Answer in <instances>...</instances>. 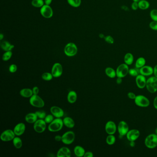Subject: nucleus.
Returning <instances> with one entry per match:
<instances>
[{
	"mask_svg": "<svg viewBox=\"0 0 157 157\" xmlns=\"http://www.w3.org/2000/svg\"><path fill=\"white\" fill-rule=\"evenodd\" d=\"M139 72L140 74L144 76H150L154 74V68L151 66L145 65L139 69Z\"/></svg>",
	"mask_w": 157,
	"mask_h": 157,
	"instance_id": "nucleus-17",
	"label": "nucleus"
},
{
	"mask_svg": "<svg viewBox=\"0 0 157 157\" xmlns=\"http://www.w3.org/2000/svg\"><path fill=\"white\" fill-rule=\"evenodd\" d=\"M148 91L154 94L157 91V78L154 76L149 77L147 80L146 86Z\"/></svg>",
	"mask_w": 157,
	"mask_h": 157,
	"instance_id": "nucleus-3",
	"label": "nucleus"
},
{
	"mask_svg": "<svg viewBox=\"0 0 157 157\" xmlns=\"http://www.w3.org/2000/svg\"><path fill=\"white\" fill-rule=\"evenodd\" d=\"M129 66L126 64L122 63L118 66L116 69L117 77L124 78L129 74Z\"/></svg>",
	"mask_w": 157,
	"mask_h": 157,
	"instance_id": "nucleus-7",
	"label": "nucleus"
},
{
	"mask_svg": "<svg viewBox=\"0 0 157 157\" xmlns=\"http://www.w3.org/2000/svg\"><path fill=\"white\" fill-rule=\"evenodd\" d=\"M53 0H44V3L46 5H50Z\"/></svg>",
	"mask_w": 157,
	"mask_h": 157,
	"instance_id": "nucleus-52",
	"label": "nucleus"
},
{
	"mask_svg": "<svg viewBox=\"0 0 157 157\" xmlns=\"http://www.w3.org/2000/svg\"><path fill=\"white\" fill-rule=\"evenodd\" d=\"M0 45L2 49L5 51H11L14 47V45H12L10 43L6 41L1 42Z\"/></svg>",
	"mask_w": 157,
	"mask_h": 157,
	"instance_id": "nucleus-22",
	"label": "nucleus"
},
{
	"mask_svg": "<svg viewBox=\"0 0 157 157\" xmlns=\"http://www.w3.org/2000/svg\"><path fill=\"white\" fill-rule=\"evenodd\" d=\"M64 125L68 128L72 129L75 126V122L73 119L70 117H65L63 119Z\"/></svg>",
	"mask_w": 157,
	"mask_h": 157,
	"instance_id": "nucleus-23",
	"label": "nucleus"
},
{
	"mask_svg": "<svg viewBox=\"0 0 157 157\" xmlns=\"http://www.w3.org/2000/svg\"><path fill=\"white\" fill-rule=\"evenodd\" d=\"M99 37L100 38H104V37H104V35L102 34H100L99 35Z\"/></svg>",
	"mask_w": 157,
	"mask_h": 157,
	"instance_id": "nucleus-55",
	"label": "nucleus"
},
{
	"mask_svg": "<svg viewBox=\"0 0 157 157\" xmlns=\"http://www.w3.org/2000/svg\"><path fill=\"white\" fill-rule=\"evenodd\" d=\"M3 37L4 36L3 35V34H0V40H2L3 38Z\"/></svg>",
	"mask_w": 157,
	"mask_h": 157,
	"instance_id": "nucleus-54",
	"label": "nucleus"
},
{
	"mask_svg": "<svg viewBox=\"0 0 157 157\" xmlns=\"http://www.w3.org/2000/svg\"><path fill=\"white\" fill-rule=\"evenodd\" d=\"M15 134L14 131L11 129H7L1 133L0 138L3 141H9L14 138Z\"/></svg>",
	"mask_w": 157,
	"mask_h": 157,
	"instance_id": "nucleus-11",
	"label": "nucleus"
},
{
	"mask_svg": "<svg viewBox=\"0 0 157 157\" xmlns=\"http://www.w3.org/2000/svg\"><path fill=\"white\" fill-rule=\"evenodd\" d=\"M17 70V66L15 64H12L9 67V71L10 72L14 73L16 72Z\"/></svg>",
	"mask_w": 157,
	"mask_h": 157,
	"instance_id": "nucleus-43",
	"label": "nucleus"
},
{
	"mask_svg": "<svg viewBox=\"0 0 157 157\" xmlns=\"http://www.w3.org/2000/svg\"><path fill=\"white\" fill-rule=\"evenodd\" d=\"M44 1L43 0H32L31 4L36 7H42L44 5Z\"/></svg>",
	"mask_w": 157,
	"mask_h": 157,
	"instance_id": "nucleus-33",
	"label": "nucleus"
},
{
	"mask_svg": "<svg viewBox=\"0 0 157 157\" xmlns=\"http://www.w3.org/2000/svg\"><path fill=\"white\" fill-rule=\"evenodd\" d=\"M154 76L157 78V65L155 66L154 68Z\"/></svg>",
	"mask_w": 157,
	"mask_h": 157,
	"instance_id": "nucleus-51",
	"label": "nucleus"
},
{
	"mask_svg": "<svg viewBox=\"0 0 157 157\" xmlns=\"http://www.w3.org/2000/svg\"><path fill=\"white\" fill-rule=\"evenodd\" d=\"M53 76L52 73L49 72H44L42 75V78L44 81H49L53 78Z\"/></svg>",
	"mask_w": 157,
	"mask_h": 157,
	"instance_id": "nucleus-35",
	"label": "nucleus"
},
{
	"mask_svg": "<svg viewBox=\"0 0 157 157\" xmlns=\"http://www.w3.org/2000/svg\"><path fill=\"white\" fill-rule=\"evenodd\" d=\"M77 51V47L74 43H68L64 48V53L68 57H73L76 55Z\"/></svg>",
	"mask_w": 157,
	"mask_h": 157,
	"instance_id": "nucleus-6",
	"label": "nucleus"
},
{
	"mask_svg": "<svg viewBox=\"0 0 157 157\" xmlns=\"http://www.w3.org/2000/svg\"><path fill=\"white\" fill-rule=\"evenodd\" d=\"M37 118L38 117L35 112L28 113L25 117V120L29 124H34L37 121Z\"/></svg>",
	"mask_w": 157,
	"mask_h": 157,
	"instance_id": "nucleus-21",
	"label": "nucleus"
},
{
	"mask_svg": "<svg viewBox=\"0 0 157 157\" xmlns=\"http://www.w3.org/2000/svg\"><path fill=\"white\" fill-rule=\"evenodd\" d=\"M50 112L56 118H61L64 115V112L62 109L58 106H52L50 108Z\"/></svg>",
	"mask_w": 157,
	"mask_h": 157,
	"instance_id": "nucleus-18",
	"label": "nucleus"
},
{
	"mask_svg": "<svg viewBox=\"0 0 157 157\" xmlns=\"http://www.w3.org/2000/svg\"><path fill=\"white\" fill-rule=\"evenodd\" d=\"M140 1H141V0H133V1H136V2L138 3Z\"/></svg>",
	"mask_w": 157,
	"mask_h": 157,
	"instance_id": "nucleus-56",
	"label": "nucleus"
},
{
	"mask_svg": "<svg viewBox=\"0 0 157 157\" xmlns=\"http://www.w3.org/2000/svg\"><path fill=\"white\" fill-rule=\"evenodd\" d=\"M12 55H13V53L12 51H6L5 53L3 54V57H2L3 60L4 61H8L12 57Z\"/></svg>",
	"mask_w": 157,
	"mask_h": 157,
	"instance_id": "nucleus-37",
	"label": "nucleus"
},
{
	"mask_svg": "<svg viewBox=\"0 0 157 157\" xmlns=\"http://www.w3.org/2000/svg\"><path fill=\"white\" fill-rule=\"evenodd\" d=\"M20 95L24 98H30L32 96L33 94L32 89L28 88H25L20 91Z\"/></svg>",
	"mask_w": 157,
	"mask_h": 157,
	"instance_id": "nucleus-27",
	"label": "nucleus"
},
{
	"mask_svg": "<svg viewBox=\"0 0 157 157\" xmlns=\"http://www.w3.org/2000/svg\"><path fill=\"white\" fill-rule=\"evenodd\" d=\"M64 125L63 121L61 118H56L49 124L48 129L49 131L56 132L61 131Z\"/></svg>",
	"mask_w": 157,
	"mask_h": 157,
	"instance_id": "nucleus-1",
	"label": "nucleus"
},
{
	"mask_svg": "<svg viewBox=\"0 0 157 157\" xmlns=\"http://www.w3.org/2000/svg\"><path fill=\"white\" fill-rule=\"evenodd\" d=\"M71 152L67 147H62L58 150L57 153V157H70Z\"/></svg>",
	"mask_w": 157,
	"mask_h": 157,
	"instance_id": "nucleus-20",
	"label": "nucleus"
},
{
	"mask_svg": "<svg viewBox=\"0 0 157 157\" xmlns=\"http://www.w3.org/2000/svg\"><path fill=\"white\" fill-rule=\"evenodd\" d=\"M38 118L44 119L46 116V113L43 111H38L35 112Z\"/></svg>",
	"mask_w": 157,
	"mask_h": 157,
	"instance_id": "nucleus-39",
	"label": "nucleus"
},
{
	"mask_svg": "<svg viewBox=\"0 0 157 157\" xmlns=\"http://www.w3.org/2000/svg\"><path fill=\"white\" fill-rule=\"evenodd\" d=\"M75 139L74 132L68 131L62 135L61 141L66 145H70L73 142Z\"/></svg>",
	"mask_w": 157,
	"mask_h": 157,
	"instance_id": "nucleus-8",
	"label": "nucleus"
},
{
	"mask_svg": "<svg viewBox=\"0 0 157 157\" xmlns=\"http://www.w3.org/2000/svg\"><path fill=\"white\" fill-rule=\"evenodd\" d=\"M149 27L152 30L157 31V21H152L149 24Z\"/></svg>",
	"mask_w": 157,
	"mask_h": 157,
	"instance_id": "nucleus-41",
	"label": "nucleus"
},
{
	"mask_svg": "<svg viewBox=\"0 0 157 157\" xmlns=\"http://www.w3.org/2000/svg\"><path fill=\"white\" fill-rule=\"evenodd\" d=\"M74 152L75 155L78 157H84L86 152L85 149L80 145H76L74 148Z\"/></svg>",
	"mask_w": 157,
	"mask_h": 157,
	"instance_id": "nucleus-24",
	"label": "nucleus"
},
{
	"mask_svg": "<svg viewBox=\"0 0 157 157\" xmlns=\"http://www.w3.org/2000/svg\"><path fill=\"white\" fill-rule=\"evenodd\" d=\"M54 139L56 141H62V136L60 135H57L55 136Z\"/></svg>",
	"mask_w": 157,
	"mask_h": 157,
	"instance_id": "nucleus-48",
	"label": "nucleus"
},
{
	"mask_svg": "<svg viewBox=\"0 0 157 157\" xmlns=\"http://www.w3.org/2000/svg\"><path fill=\"white\" fill-rule=\"evenodd\" d=\"M140 132L138 129H132L129 130L126 134L127 140L129 141H135L140 137Z\"/></svg>",
	"mask_w": 157,
	"mask_h": 157,
	"instance_id": "nucleus-14",
	"label": "nucleus"
},
{
	"mask_svg": "<svg viewBox=\"0 0 157 157\" xmlns=\"http://www.w3.org/2000/svg\"><path fill=\"white\" fill-rule=\"evenodd\" d=\"M150 16L152 21H157V9L152 10L150 11Z\"/></svg>",
	"mask_w": 157,
	"mask_h": 157,
	"instance_id": "nucleus-38",
	"label": "nucleus"
},
{
	"mask_svg": "<svg viewBox=\"0 0 157 157\" xmlns=\"http://www.w3.org/2000/svg\"><path fill=\"white\" fill-rule=\"evenodd\" d=\"M129 75H131V76H133V77H136L139 74H140L139 72V69L137 68H131L129 69Z\"/></svg>",
	"mask_w": 157,
	"mask_h": 157,
	"instance_id": "nucleus-36",
	"label": "nucleus"
},
{
	"mask_svg": "<svg viewBox=\"0 0 157 157\" xmlns=\"http://www.w3.org/2000/svg\"><path fill=\"white\" fill-rule=\"evenodd\" d=\"M117 131L116 124L112 121H109L105 125V131L108 135H114Z\"/></svg>",
	"mask_w": 157,
	"mask_h": 157,
	"instance_id": "nucleus-15",
	"label": "nucleus"
},
{
	"mask_svg": "<svg viewBox=\"0 0 157 157\" xmlns=\"http://www.w3.org/2000/svg\"><path fill=\"white\" fill-rule=\"evenodd\" d=\"M129 144L131 147H134L135 145V141H130Z\"/></svg>",
	"mask_w": 157,
	"mask_h": 157,
	"instance_id": "nucleus-53",
	"label": "nucleus"
},
{
	"mask_svg": "<svg viewBox=\"0 0 157 157\" xmlns=\"http://www.w3.org/2000/svg\"><path fill=\"white\" fill-rule=\"evenodd\" d=\"M70 5L73 7H79L81 4V0H67Z\"/></svg>",
	"mask_w": 157,
	"mask_h": 157,
	"instance_id": "nucleus-34",
	"label": "nucleus"
},
{
	"mask_svg": "<svg viewBox=\"0 0 157 157\" xmlns=\"http://www.w3.org/2000/svg\"><path fill=\"white\" fill-rule=\"evenodd\" d=\"M33 94V95H37L39 92V88L37 86H35L32 89Z\"/></svg>",
	"mask_w": 157,
	"mask_h": 157,
	"instance_id": "nucleus-46",
	"label": "nucleus"
},
{
	"mask_svg": "<svg viewBox=\"0 0 157 157\" xmlns=\"http://www.w3.org/2000/svg\"><path fill=\"white\" fill-rule=\"evenodd\" d=\"M147 79L145 76L139 74L135 77V83L138 88L140 89H143L146 86Z\"/></svg>",
	"mask_w": 157,
	"mask_h": 157,
	"instance_id": "nucleus-16",
	"label": "nucleus"
},
{
	"mask_svg": "<svg viewBox=\"0 0 157 157\" xmlns=\"http://www.w3.org/2000/svg\"><path fill=\"white\" fill-rule=\"evenodd\" d=\"M146 63V60L144 57H140L136 60L135 63V68L138 69L145 66Z\"/></svg>",
	"mask_w": 157,
	"mask_h": 157,
	"instance_id": "nucleus-30",
	"label": "nucleus"
},
{
	"mask_svg": "<svg viewBox=\"0 0 157 157\" xmlns=\"http://www.w3.org/2000/svg\"><path fill=\"white\" fill-rule=\"evenodd\" d=\"M127 96L129 99H134V100L136 98V95L134 93L129 92L127 94Z\"/></svg>",
	"mask_w": 157,
	"mask_h": 157,
	"instance_id": "nucleus-45",
	"label": "nucleus"
},
{
	"mask_svg": "<svg viewBox=\"0 0 157 157\" xmlns=\"http://www.w3.org/2000/svg\"><path fill=\"white\" fill-rule=\"evenodd\" d=\"M105 73L106 76L111 78H114L117 76L116 70H115L113 68L108 67L106 68Z\"/></svg>",
	"mask_w": 157,
	"mask_h": 157,
	"instance_id": "nucleus-28",
	"label": "nucleus"
},
{
	"mask_svg": "<svg viewBox=\"0 0 157 157\" xmlns=\"http://www.w3.org/2000/svg\"><path fill=\"white\" fill-rule=\"evenodd\" d=\"M94 154L91 152H86L84 155V157H93Z\"/></svg>",
	"mask_w": 157,
	"mask_h": 157,
	"instance_id": "nucleus-47",
	"label": "nucleus"
},
{
	"mask_svg": "<svg viewBox=\"0 0 157 157\" xmlns=\"http://www.w3.org/2000/svg\"><path fill=\"white\" fill-rule=\"evenodd\" d=\"M41 15L46 19H49L53 15V10L49 5H44L40 10Z\"/></svg>",
	"mask_w": 157,
	"mask_h": 157,
	"instance_id": "nucleus-12",
	"label": "nucleus"
},
{
	"mask_svg": "<svg viewBox=\"0 0 157 157\" xmlns=\"http://www.w3.org/2000/svg\"><path fill=\"white\" fill-rule=\"evenodd\" d=\"M124 62L128 66H131L134 62V57L132 53H127L124 56Z\"/></svg>",
	"mask_w": 157,
	"mask_h": 157,
	"instance_id": "nucleus-26",
	"label": "nucleus"
},
{
	"mask_svg": "<svg viewBox=\"0 0 157 157\" xmlns=\"http://www.w3.org/2000/svg\"><path fill=\"white\" fill-rule=\"evenodd\" d=\"M116 141L115 136L114 135H108L106 138V142L109 145L114 144Z\"/></svg>",
	"mask_w": 157,
	"mask_h": 157,
	"instance_id": "nucleus-32",
	"label": "nucleus"
},
{
	"mask_svg": "<svg viewBox=\"0 0 157 157\" xmlns=\"http://www.w3.org/2000/svg\"><path fill=\"white\" fill-rule=\"evenodd\" d=\"M135 103L137 106L141 108H147L150 105L149 99L143 95H136V98L134 99Z\"/></svg>",
	"mask_w": 157,
	"mask_h": 157,
	"instance_id": "nucleus-4",
	"label": "nucleus"
},
{
	"mask_svg": "<svg viewBox=\"0 0 157 157\" xmlns=\"http://www.w3.org/2000/svg\"><path fill=\"white\" fill-rule=\"evenodd\" d=\"M53 117L54 116L52 114L47 115H46L45 118H44V121H45V122H46V124H49L54 120Z\"/></svg>",
	"mask_w": 157,
	"mask_h": 157,
	"instance_id": "nucleus-40",
	"label": "nucleus"
},
{
	"mask_svg": "<svg viewBox=\"0 0 157 157\" xmlns=\"http://www.w3.org/2000/svg\"><path fill=\"white\" fill-rule=\"evenodd\" d=\"M26 129V125L23 122H20L15 126L14 129V131L15 135L19 136L22 135L24 133Z\"/></svg>",
	"mask_w": 157,
	"mask_h": 157,
	"instance_id": "nucleus-19",
	"label": "nucleus"
},
{
	"mask_svg": "<svg viewBox=\"0 0 157 157\" xmlns=\"http://www.w3.org/2000/svg\"><path fill=\"white\" fill-rule=\"evenodd\" d=\"M77 95L76 93L72 90L68 93V95H67V100L69 103L70 104H73L76 102L77 99Z\"/></svg>",
	"mask_w": 157,
	"mask_h": 157,
	"instance_id": "nucleus-25",
	"label": "nucleus"
},
{
	"mask_svg": "<svg viewBox=\"0 0 157 157\" xmlns=\"http://www.w3.org/2000/svg\"><path fill=\"white\" fill-rule=\"evenodd\" d=\"M51 73L53 77H60L63 73V67L59 63H56L52 67Z\"/></svg>",
	"mask_w": 157,
	"mask_h": 157,
	"instance_id": "nucleus-13",
	"label": "nucleus"
},
{
	"mask_svg": "<svg viewBox=\"0 0 157 157\" xmlns=\"http://www.w3.org/2000/svg\"><path fill=\"white\" fill-rule=\"evenodd\" d=\"M155 134H157V128H156V129H155Z\"/></svg>",
	"mask_w": 157,
	"mask_h": 157,
	"instance_id": "nucleus-57",
	"label": "nucleus"
},
{
	"mask_svg": "<svg viewBox=\"0 0 157 157\" xmlns=\"http://www.w3.org/2000/svg\"><path fill=\"white\" fill-rule=\"evenodd\" d=\"M153 104H154V108L156 109V110H157V96L155 97L154 99Z\"/></svg>",
	"mask_w": 157,
	"mask_h": 157,
	"instance_id": "nucleus-50",
	"label": "nucleus"
},
{
	"mask_svg": "<svg viewBox=\"0 0 157 157\" xmlns=\"http://www.w3.org/2000/svg\"><path fill=\"white\" fill-rule=\"evenodd\" d=\"M122 82V78L121 77H117V79H116V83L118 85H121Z\"/></svg>",
	"mask_w": 157,
	"mask_h": 157,
	"instance_id": "nucleus-49",
	"label": "nucleus"
},
{
	"mask_svg": "<svg viewBox=\"0 0 157 157\" xmlns=\"http://www.w3.org/2000/svg\"><path fill=\"white\" fill-rule=\"evenodd\" d=\"M104 39L106 43H108L109 44H113L114 42V40L113 37L111 36H106L104 37Z\"/></svg>",
	"mask_w": 157,
	"mask_h": 157,
	"instance_id": "nucleus-42",
	"label": "nucleus"
},
{
	"mask_svg": "<svg viewBox=\"0 0 157 157\" xmlns=\"http://www.w3.org/2000/svg\"><path fill=\"white\" fill-rule=\"evenodd\" d=\"M117 131L120 136L126 135L129 131L128 124L125 121H121L117 126Z\"/></svg>",
	"mask_w": 157,
	"mask_h": 157,
	"instance_id": "nucleus-10",
	"label": "nucleus"
},
{
	"mask_svg": "<svg viewBox=\"0 0 157 157\" xmlns=\"http://www.w3.org/2000/svg\"><path fill=\"white\" fill-rule=\"evenodd\" d=\"M47 124L44 119H37L34 124L33 128L34 131L38 133H43L46 129Z\"/></svg>",
	"mask_w": 157,
	"mask_h": 157,
	"instance_id": "nucleus-9",
	"label": "nucleus"
},
{
	"mask_svg": "<svg viewBox=\"0 0 157 157\" xmlns=\"http://www.w3.org/2000/svg\"><path fill=\"white\" fill-rule=\"evenodd\" d=\"M13 144L15 148L20 149L22 148L23 142L22 140L19 137H15L13 140Z\"/></svg>",
	"mask_w": 157,
	"mask_h": 157,
	"instance_id": "nucleus-31",
	"label": "nucleus"
},
{
	"mask_svg": "<svg viewBox=\"0 0 157 157\" xmlns=\"http://www.w3.org/2000/svg\"><path fill=\"white\" fill-rule=\"evenodd\" d=\"M131 7L132 9L133 10H136L139 8L138 3L136 1H133V3H132L131 5Z\"/></svg>",
	"mask_w": 157,
	"mask_h": 157,
	"instance_id": "nucleus-44",
	"label": "nucleus"
},
{
	"mask_svg": "<svg viewBox=\"0 0 157 157\" xmlns=\"http://www.w3.org/2000/svg\"><path fill=\"white\" fill-rule=\"evenodd\" d=\"M145 147L149 149H154L157 147V135L151 134L146 137L144 141Z\"/></svg>",
	"mask_w": 157,
	"mask_h": 157,
	"instance_id": "nucleus-2",
	"label": "nucleus"
},
{
	"mask_svg": "<svg viewBox=\"0 0 157 157\" xmlns=\"http://www.w3.org/2000/svg\"><path fill=\"white\" fill-rule=\"evenodd\" d=\"M139 8L141 10H147L150 7L149 1L147 0H141L138 2Z\"/></svg>",
	"mask_w": 157,
	"mask_h": 157,
	"instance_id": "nucleus-29",
	"label": "nucleus"
},
{
	"mask_svg": "<svg viewBox=\"0 0 157 157\" xmlns=\"http://www.w3.org/2000/svg\"><path fill=\"white\" fill-rule=\"evenodd\" d=\"M29 102L32 106L35 108H43L45 106L44 101L38 95H33L30 98Z\"/></svg>",
	"mask_w": 157,
	"mask_h": 157,
	"instance_id": "nucleus-5",
	"label": "nucleus"
}]
</instances>
